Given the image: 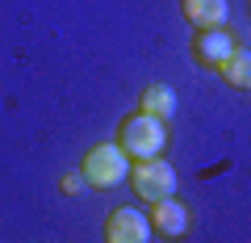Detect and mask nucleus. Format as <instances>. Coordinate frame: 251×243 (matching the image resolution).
Masks as SVG:
<instances>
[{
    "label": "nucleus",
    "instance_id": "2",
    "mask_svg": "<svg viewBox=\"0 0 251 243\" xmlns=\"http://www.w3.org/2000/svg\"><path fill=\"white\" fill-rule=\"evenodd\" d=\"M117 147L130 155V163L134 160H155L168 147V126H163L159 117L134 113V117H126L122 126H117Z\"/></svg>",
    "mask_w": 251,
    "mask_h": 243
},
{
    "label": "nucleus",
    "instance_id": "1",
    "mask_svg": "<svg viewBox=\"0 0 251 243\" xmlns=\"http://www.w3.org/2000/svg\"><path fill=\"white\" fill-rule=\"evenodd\" d=\"M80 172H84V180H88L92 193H113V189H122L126 180H130V155L117 143H97V147L84 151Z\"/></svg>",
    "mask_w": 251,
    "mask_h": 243
},
{
    "label": "nucleus",
    "instance_id": "4",
    "mask_svg": "<svg viewBox=\"0 0 251 243\" xmlns=\"http://www.w3.org/2000/svg\"><path fill=\"white\" fill-rule=\"evenodd\" d=\"M151 218L138 214V210L122 206L105 218V243H151Z\"/></svg>",
    "mask_w": 251,
    "mask_h": 243
},
{
    "label": "nucleus",
    "instance_id": "6",
    "mask_svg": "<svg viewBox=\"0 0 251 243\" xmlns=\"http://www.w3.org/2000/svg\"><path fill=\"white\" fill-rule=\"evenodd\" d=\"M234 54V38H230V29H197V38H193V59H197L201 67H222L226 59Z\"/></svg>",
    "mask_w": 251,
    "mask_h": 243
},
{
    "label": "nucleus",
    "instance_id": "9",
    "mask_svg": "<svg viewBox=\"0 0 251 243\" xmlns=\"http://www.w3.org/2000/svg\"><path fill=\"white\" fill-rule=\"evenodd\" d=\"M218 72H222V80L230 84L234 92H251V51L234 46V54L226 59L222 67H218Z\"/></svg>",
    "mask_w": 251,
    "mask_h": 243
},
{
    "label": "nucleus",
    "instance_id": "3",
    "mask_svg": "<svg viewBox=\"0 0 251 243\" xmlns=\"http://www.w3.org/2000/svg\"><path fill=\"white\" fill-rule=\"evenodd\" d=\"M130 189L138 193L143 201H163V197H176V168H172L163 155L155 160H134L130 163Z\"/></svg>",
    "mask_w": 251,
    "mask_h": 243
},
{
    "label": "nucleus",
    "instance_id": "10",
    "mask_svg": "<svg viewBox=\"0 0 251 243\" xmlns=\"http://www.w3.org/2000/svg\"><path fill=\"white\" fill-rule=\"evenodd\" d=\"M59 189L67 193V197H80V193L88 189V180H84V172H67V176L59 180Z\"/></svg>",
    "mask_w": 251,
    "mask_h": 243
},
{
    "label": "nucleus",
    "instance_id": "8",
    "mask_svg": "<svg viewBox=\"0 0 251 243\" xmlns=\"http://www.w3.org/2000/svg\"><path fill=\"white\" fill-rule=\"evenodd\" d=\"M176 109H180V97H176V88H172V84H147L143 97H138V113L159 117V122H172V117H176Z\"/></svg>",
    "mask_w": 251,
    "mask_h": 243
},
{
    "label": "nucleus",
    "instance_id": "5",
    "mask_svg": "<svg viewBox=\"0 0 251 243\" xmlns=\"http://www.w3.org/2000/svg\"><path fill=\"white\" fill-rule=\"evenodd\" d=\"M147 218H151V231L159 235V239H184L188 226H193V218H188V206H184V201H176V197L155 201Z\"/></svg>",
    "mask_w": 251,
    "mask_h": 243
},
{
    "label": "nucleus",
    "instance_id": "7",
    "mask_svg": "<svg viewBox=\"0 0 251 243\" xmlns=\"http://www.w3.org/2000/svg\"><path fill=\"white\" fill-rule=\"evenodd\" d=\"M180 13L197 29H222L230 17V0H180Z\"/></svg>",
    "mask_w": 251,
    "mask_h": 243
}]
</instances>
